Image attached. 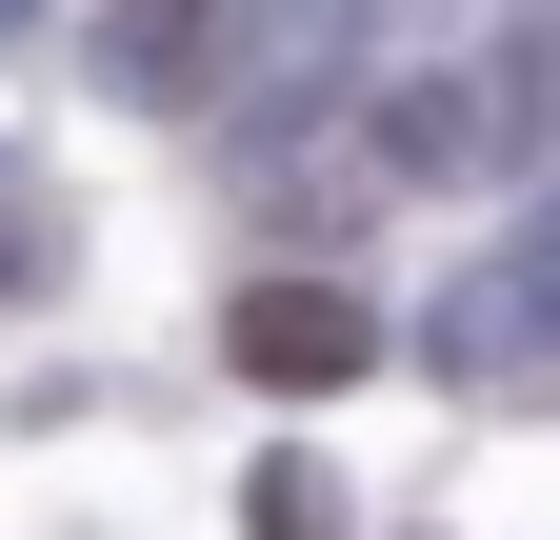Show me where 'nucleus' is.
<instances>
[{"mask_svg":"<svg viewBox=\"0 0 560 540\" xmlns=\"http://www.w3.org/2000/svg\"><path fill=\"white\" fill-rule=\"evenodd\" d=\"M361 40H381V0H221L200 21V81H241V120L280 141V120L361 101Z\"/></svg>","mask_w":560,"mask_h":540,"instance_id":"nucleus-1","label":"nucleus"},{"mask_svg":"<svg viewBox=\"0 0 560 540\" xmlns=\"http://www.w3.org/2000/svg\"><path fill=\"white\" fill-rule=\"evenodd\" d=\"M420 361L460 400H560V260H480V281L420 301Z\"/></svg>","mask_w":560,"mask_h":540,"instance_id":"nucleus-2","label":"nucleus"},{"mask_svg":"<svg viewBox=\"0 0 560 540\" xmlns=\"http://www.w3.org/2000/svg\"><path fill=\"white\" fill-rule=\"evenodd\" d=\"M221 361H241L260 400H340V380H381V320L340 301V281H241V301H221Z\"/></svg>","mask_w":560,"mask_h":540,"instance_id":"nucleus-3","label":"nucleus"},{"mask_svg":"<svg viewBox=\"0 0 560 540\" xmlns=\"http://www.w3.org/2000/svg\"><path fill=\"white\" fill-rule=\"evenodd\" d=\"M200 21H221V0H120V21H101V81L120 101H180L200 81Z\"/></svg>","mask_w":560,"mask_h":540,"instance_id":"nucleus-4","label":"nucleus"},{"mask_svg":"<svg viewBox=\"0 0 560 540\" xmlns=\"http://www.w3.org/2000/svg\"><path fill=\"white\" fill-rule=\"evenodd\" d=\"M241 540H340V481H320V460H260V481H241Z\"/></svg>","mask_w":560,"mask_h":540,"instance_id":"nucleus-5","label":"nucleus"},{"mask_svg":"<svg viewBox=\"0 0 560 540\" xmlns=\"http://www.w3.org/2000/svg\"><path fill=\"white\" fill-rule=\"evenodd\" d=\"M0 281H40V221H21V180H0Z\"/></svg>","mask_w":560,"mask_h":540,"instance_id":"nucleus-6","label":"nucleus"},{"mask_svg":"<svg viewBox=\"0 0 560 540\" xmlns=\"http://www.w3.org/2000/svg\"><path fill=\"white\" fill-rule=\"evenodd\" d=\"M21 21H40V0H0V40H21Z\"/></svg>","mask_w":560,"mask_h":540,"instance_id":"nucleus-7","label":"nucleus"}]
</instances>
